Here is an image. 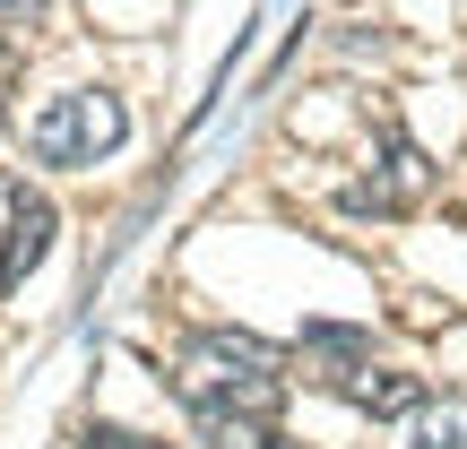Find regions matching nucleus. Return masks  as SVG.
Segmentation results:
<instances>
[{
    "mask_svg": "<svg viewBox=\"0 0 467 449\" xmlns=\"http://www.w3.org/2000/svg\"><path fill=\"white\" fill-rule=\"evenodd\" d=\"M173 389L191 398V415H208V406L277 415L285 406V354L268 346V337H251V329H200V337H182Z\"/></svg>",
    "mask_w": 467,
    "mask_h": 449,
    "instance_id": "1",
    "label": "nucleus"
},
{
    "mask_svg": "<svg viewBox=\"0 0 467 449\" xmlns=\"http://www.w3.org/2000/svg\"><path fill=\"white\" fill-rule=\"evenodd\" d=\"M121 138H130V104H121L113 87H69V96H52L44 113L26 121L35 165H96Z\"/></svg>",
    "mask_w": 467,
    "mask_h": 449,
    "instance_id": "2",
    "label": "nucleus"
},
{
    "mask_svg": "<svg viewBox=\"0 0 467 449\" xmlns=\"http://www.w3.org/2000/svg\"><path fill=\"white\" fill-rule=\"evenodd\" d=\"M424 182H433L424 148H416V138L399 130V121H389V130H381V165H372L364 182L347 190V208H355V217H407V208L424 199Z\"/></svg>",
    "mask_w": 467,
    "mask_h": 449,
    "instance_id": "3",
    "label": "nucleus"
},
{
    "mask_svg": "<svg viewBox=\"0 0 467 449\" xmlns=\"http://www.w3.org/2000/svg\"><path fill=\"white\" fill-rule=\"evenodd\" d=\"M52 199H35L26 182H9V242H0V294L9 285H26L35 268H44V250H52Z\"/></svg>",
    "mask_w": 467,
    "mask_h": 449,
    "instance_id": "4",
    "label": "nucleus"
},
{
    "mask_svg": "<svg viewBox=\"0 0 467 449\" xmlns=\"http://www.w3.org/2000/svg\"><path fill=\"white\" fill-rule=\"evenodd\" d=\"M329 389H337V398L355 406V415H416V406H424V389L407 381V372L372 363V354H364V363H355V372H337Z\"/></svg>",
    "mask_w": 467,
    "mask_h": 449,
    "instance_id": "5",
    "label": "nucleus"
},
{
    "mask_svg": "<svg viewBox=\"0 0 467 449\" xmlns=\"http://www.w3.org/2000/svg\"><path fill=\"white\" fill-rule=\"evenodd\" d=\"M364 354H372V329H347V320H312V329L295 337V363L312 372L320 389H329L337 372H355V363H364Z\"/></svg>",
    "mask_w": 467,
    "mask_h": 449,
    "instance_id": "6",
    "label": "nucleus"
},
{
    "mask_svg": "<svg viewBox=\"0 0 467 449\" xmlns=\"http://www.w3.org/2000/svg\"><path fill=\"white\" fill-rule=\"evenodd\" d=\"M200 441L208 449H295L277 433V415H251V406H208L200 415Z\"/></svg>",
    "mask_w": 467,
    "mask_h": 449,
    "instance_id": "7",
    "label": "nucleus"
},
{
    "mask_svg": "<svg viewBox=\"0 0 467 449\" xmlns=\"http://www.w3.org/2000/svg\"><path fill=\"white\" fill-rule=\"evenodd\" d=\"M407 441L416 449H467V398H424L407 415Z\"/></svg>",
    "mask_w": 467,
    "mask_h": 449,
    "instance_id": "8",
    "label": "nucleus"
},
{
    "mask_svg": "<svg viewBox=\"0 0 467 449\" xmlns=\"http://www.w3.org/2000/svg\"><path fill=\"white\" fill-rule=\"evenodd\" d=\"M78 449H165V441H148V433H121V423H87Z\"/></svg>",
    "mask_w": 467,
    "mask_h": 449,
    "instance_id": "9",
    "label": "nucleus"
},
{
    "mask_svg": "<svg viewBox=\"0 0 467 449\" xmlns=\"http://www.w3.org/2000/svg\"><path fill=\"white\" fill-rule=\"evenodd\" d=\"M52 0H0V26H44Z\"/></svg>",
    "mask_w": 467,
    "mask_h": 449,
    "instance_id": "10",
    "label": "nucleus"
},
{
    "mask_svg": "<svg viewBox=\"0 0 467 449\" xmlns=\"http://www.w3.org/2000/svg\"><path fill=\"white\" fill-rule=\"evenodd\" d=\"M9 96H17V44L0 35V121H9Z\"/></svg>",
    "mask_w": 467,
    "mask_h": 449,
    "instance_id": "11",
    "label": "nucleus"
}]
</instances>
